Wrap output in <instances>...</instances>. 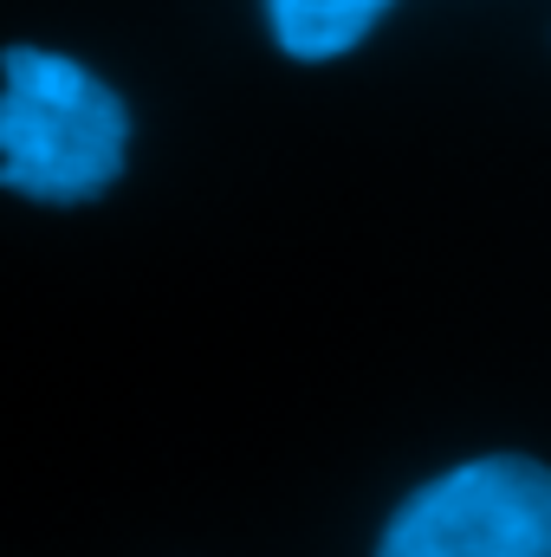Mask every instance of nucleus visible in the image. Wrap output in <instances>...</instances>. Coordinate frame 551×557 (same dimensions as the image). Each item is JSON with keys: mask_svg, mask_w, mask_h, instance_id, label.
<instances>
[{"mask_svg": "<svg viewBox=\"0 0 551 557\" xmlns=\"http://www.w3.org/2000/svg\"><path fill=\"white\" fill-rule=\"evenodd\" d=\"M131 162L124 98L78 59L7 46L0 52V188L39 208H78L118 188Z\"/></svg>", "mask_w": 551, "mask_h": 557, "instance_id": "nucleus-1", "label": "nucleus"}, {"mask_svg": "<svg viewBox=\"0 0 551 557\" xmlns=\"http://www.w3.org/2000/svg\"><path fill=\"white\" fill-rule=\"evenodd\" d=\"M377 557H551V467L532 454L448 467L390 512Z\"/></svg>", "mask_w": 551, "mask_h": 557, "instance_id": "nucleus-2", "label": "nucleus"}, {"mask_svg": "<svg viewBox=\"0 0 551 557\" xmlns=\"http://www.w3.org/2000/svg\"><path fill=\"white\" fill-rule=\"evenodd\" d=\"M390 7L396 0H267V26L285 59L325 65V59H344L351 46H364V33Z\"/></svg>", "mask_w": 551, "mask_h": 557, "instance_id": "nucleus-3", "label": "nucleus"}]
</instances>
